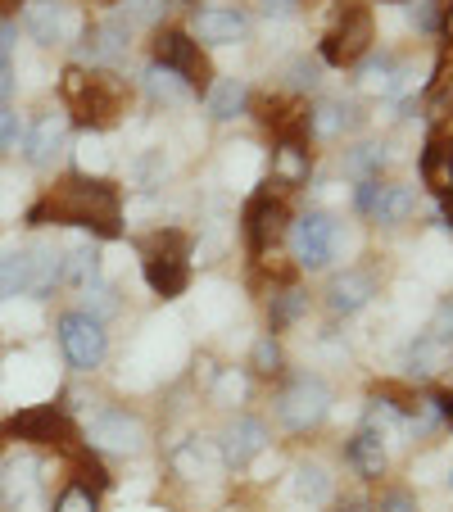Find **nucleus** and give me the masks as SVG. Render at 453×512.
I'll list each match as a JSON object with an SVG mask.
<instances>
[{"label":"nucleus","mask_w":453,"mask_h":512,"mask_svg":"<svg viewBox=\"0 0 453 512\" xmlns=\"http://www.w3.org/2000/svg\"><path fill=\"white\" fill-rule=\"evenodd\" d=\"M55 512H100V494L87 490L82 481H68L64 494L55 499Z\"/></svg>","instance_id":"40"},{"label":"nucleus","mask_w":453,"mask_h":512,"mask_svg":"<svg viewBox=\"0 0 453 512\" xmlns=\"http://www.w3.org/2000/svg\"><path fill=\"white\" fill-rule=\"evenodd\" d=\"M408 14H413V23L426 32V37L440 32V0H408Z\"/></svg>","instance_id":"43"},{"label":"nucleus","mask_w":453,"mask_h":512,"mask_svg":"<svg viewBox=\"0 0 453 512\" xmlns=\"http://www.w3.org/2000/svg\"><path fill=\"white\" fill-rule=\"evenodd\" d=\"M376 272L372 268H345L327 281V313L331 318H354L376 300Z\"/></svg>","instance_id":"20"},{"label":"nucleus","mask_w":453,"mask_h":512,"mask_svg":"<svg viewBox=\"0 0 453 512\" xmlns=\"http://www.w3.org/2000/svg\"><path fill=\"white\" fill-rule=\"evenodd\" d=\"M299 5H304V0H254V10H259L263 19H295Z\"/></svg>","instance_id":"46"},{"label":"nucleus","mask_w":453,"mask_h":512,"mask_svg":"<svg viewBox=\"0 0 453 512\" xmlns=\"http://www.w3.org/2000/svg\"><path fill=\"white\" fill-rule=\"evenodd\" d=\"M23 132H28L23 114L10 105V100H0V150H14V145H23Z\"/></svg>","instance_id":"41"},{"label":"nucleus","mask_w":453,"mask_h":512,"mask_svg":"<svg viewBox=\"0 0 453 512\" xmlns=\"http://www.w3.org/2000/svg\"><path fill=\"white\" fill-rule=\"evenodd\" d=\"M114 5L127 23H141V28H159L164 14L173 10V0H114Z\"/></svg>","instance_id":"39"},{"label":"nucleus","mask_w":453,"mask_h":512,"mask_svg":"<svg viewBox=\"0 0 453 512\" xmlns=\"http://www.w3.org/2000/svg\"><path fill=\"white\" fill-rule=\"evenodd\" d=\"M340 512H376V508H363V503H354V508H340Z\"/></svg>","instance_id":"52"},{"label":"nucleus","mask_w":453,"mask_h":512,"mask_svg":"<svg viewBox=\"0 0 453 512\" xmlns=\"http://www.w3.org/2000/svg\"><path fill=\"white\" fill-rule=\"evenodd\" d=\"M68 114L59 109V114H41L37 123H28V132H23V159H28L32 168H50L59 155H64V145H68Z\"/></svg>","instance_id":"22"},{"label":"nucleus","mask_w":453,"mask_h":512,"mask_svg":"<svg viewBox=\"0 0 453 512\" xmlns=\"http://www.w3.org/2000/svg\"><path fill=\"white\" fill-rule=\"evenodd\" d=\"M250 372H254V377H263V381H277L281 372H286V349H281V340L272 336V331H263V336L254 340Z\"/></svg>","instance_id":"36"},{"label":"nucleus","mask_w":453,"mask_h":512,"mask_svg":"<svg viewBox=\"0 0 453 512\" xmlns=\"http://www.w3.org/2000/svg\"><path fill=\"white\" fill-rule=\"evenodd\" d=\"M340 241H345V227L331 213L309 209V213H299V218H290L286 245L299 272H327L340 254Z\"/></svg>","instance_id":"5"},{"label":"nucleus","mask_w":453,"mask_h":512,"mask_svg":"<svg viewBox=\"0 0 453 512\" xmlns=\"http://www.w3.org/2000/svg\"><path fill=\"white\" fill-rule=\"evenodd\" d=\"M82 440H87L91 454H114V458H136L150 440L145 422L132 413V408H118V404H105V408H91L87 426H82Z\"/></svg>","instance_id":"7"},{"label":"nucleus","mask_w":453,"mask_h":512,"mask_svg":"<svg viewBox=\"0 0 453 512\" xmlns=\"http://www.w3.org/2000/svg\"><path fill=\"white\" fill-rule=\"evenodd\" d=\"M14 91V28H0V100Z\"/></svg>","instance_id":"42"},{"label":"nucleus","mask_w":453,"mask_h":512,"mask_svg":"<svg viewBox=\"0 0 453 512\" xmlns=\"http://www.w3.org/2000/svg\"><path fill=\"white\" fill-rule=\"evenodd\" d=\"M0 435H10V440H28V445H55V449H78V440H82L78 422L68 417L64 404L23 408V413H14L10 422L0 426Z\"/></svg>","instance_id":"11"},{"label":"nucleus","mask_w":453,"mask_h":512,"mask_svg":"<svg viewBox=\"0 0 453 512\" xmlns=\"http://www.w3.org/2000/svg\"><path fill=\"white\" fill-rule=\"evenodd\" d=\"M376 512H417V499L408 490H390V494H381Z\"/></svg>","instance_id":"47"},{"label":"nucleus","mask_w":453,"mask_h":512,"mask_svg":"<svg viewBox=\"0 0 453 512\" xmlns=\"http://www.w3.org/2000/svg\"><path fill=\"white\" fill-rule=\"evenodd\" d=\"M404 368H408V377L431 381V377H440V372H449V368H453V349H449V345H440V340H435L431 331H426V336H417L413 345H408Z\"/></svg>","instance_id":"27"},{"label":"nucleus","mask_w":453,"mask_h":512,"mask_svg":"<svg viewBox=\"0 0 453 512\" xmlns=\"http://www.w3.org/2000/svg\"><path fill=\"white\" fill-rule=\"evenodd\" d=\"M245 395H250V377L241 368H218L209 377V399L218 408H241Z\"/></svg>","instance_id":"35"},{"label":"nucleus","mask_w":453,"mask_h":512,"mask_svg":"<svg viewBox=\"0 0 453 512\" xmlns=\"http://www.w3.org/2000/svg\"><path fill=\"white\" fill-rule=\"evenodd\" d=\"M345 463L354 467L363 481H376V476H386V467H390V449H386V440H381L376 431L358 426V435L345 445Z\"/></svg>","instance_id":"25"},{"label":"nucleus","mask_w":453,"mask_h":512,"mask_svg":"<svg viewBox=\"0 0 453 512\" xmlns=\"http://www.w3.org/2000/svg\"><path fill=\"white\" fill-rule=\"evenodd\" d=\"M290 490H295L299 503L322 508V503H331V490H336V481H331V472L322 463H299L295 472H290Z\"/></svg>","instance_id":"32"},{"label":"nucleus","mask_w":453,"mask_h":512,"mask_svg":"<svg viewBox=\"0 0 453 512\" xmlns=\"http://www.w3.org/2000/svg\"><path fill=\"white\" fill-rule=\"evenodd\" d=\"M0 28H5V19H0Z\"/></svg>","instance_id":"56"},{"label":"nucleus","mask_w":453,"mask_h":512,"mask_svg":"<svg viewBox=\"0 0 453 512\" xmlns=\"http://www.w3.org/2000/svg\"><path fill=\"white\" fill-rule=\"evenodd\" d=\"M173 5H191V0H173Z\"/></svg>","instance_id":"54"},{"label":"nucleus","mask_w":453,"mask_h":512,"mask_svg":"<svg viewBox=\"0 0 453 512\" xmlns=\"http://www.w3.org/2000/svg\"><path fill=\"white\" fill-rule=\"evenodd\" d=\"M444 422L453 426V395H444Z\"/></svg>","instance_id":"51"},{"label":"nucleus","mask_w":453,"mask_h":512,"mask_svg":"<svg viewBox=\"0 0 453 512\" xmlns=\"http://www.w3.org/2000/svg\"><path fill=\"white\" fill-rule=\"evenodd\" d=\"M449 490H453V472H449Z\"/></svg>","instance_id":"55"},{"label":"nucleus","mask_w":453,"mask_h":512,"mask_svg":"<svg viewBox=\"0 0 453 512\" xmlns=\"http://www.w3.org/2000/svg\"><path fill=\"white\" fill-rule=\"evenodd\" d=\"M313 177V150L304 136H277L272 145V164H268V191L295 195L304 191Z\"/></svg>","instance_id":"17"},{"label":"nucleus","mask_w":453,"mask_h":512,"mask_svg":"<svg viewBox=\"0 0 453 512\" xmlns=\"http://www.w3.org/2000/svg\"><path fill=\"white\" fill-rule=\"evenodd\" d=\"M268 440H272V431H268V422L263 417H254V413H236L232 422L222 426V435L213 440L218 445V454H222V467H250L254 458L268 449Z\"/></svg>","instance_id":"15"},{"label":"nucleus","mask_w":453,"mask_h":512,"mask_svg":"<svg viewBox=\"0 0 453 512\" xmlns=\"http://www.w3.org/2000/svg\"><path fill=\"white\" fill-rule=\"evenodd\" d=\"M413 73H408V64L399 55H376V50H367L363 59H358V91L363 96H381V100H399L404 96L408 105V87H413Z\"/></svg>","instance_id":"18"},{"label":"nucleus","mask_w":453,"mask_h":512,"mask_svg":"<svg viewBox=\"0 0 453 512\" xmlns=\"http://www.w3.org/2000/svg\"><path fill=\"white\" fill-rule=\"evenodd\" d=\"M322 87V59L318 55H295L286 64V91L304 96V91H318Z\"/></svg>","instance_id":"37"},{"label":"nucleus","mask_w":453,"mask_h":512,"mask_svg":"<svg viewBox=\"0 0 453 512\" xmlns=\"http://www.w3.org/2000/svg\"><path fill=\"white\" fill-rule=\"evenodd\" d=\"M386 164H390V145H381V141H363V145H349L345 150V177L349 182H376V177L386 173Z\"/></svg>","instance_id":"31"},{"label":"nucleus","mask_w":453,"mask_h":512,"mask_svg":"<svg viewBox=\"0 0 453 512\" xmlns=\"http://www.w3.org/2000/svg\"><path fill=\"white\" fill-rule=\"evenodd\" d=\"M59 268H64V250H55V245H46V241H37V245H32L28 295H37V300H46V295H55V290H59Z\"/></svg>","instance_id":"30"},{"label":"nucleus","mask_w":453,"mask_h":512,"mask_svg":"<svg viewBox=\"0 0 453 512\" xmlns=\"http://www.w3.org/2000/svg\"><path fill=\"white\" fill-rule=\"evenodd\" d=\"M435 37H444L453 46V0H440V32Z\"/></svg>","instance_id":"48"},{"label":"nucleus","mask_w":453,"mask_h":512,"mask_svg":"<svg viewBox=\"0 0 453 512\" xmlns=\"http://www.w3.org/2000/svg\"><path fill=\"white\" fill-rule=\"evenodd\" d=\"M254 91L250 82L241 78H213L209 87H204V114L213 118V123H232V118H241L245 109H250Z\"/></svg>","instance_id":"24"},{"label":"nucleus","mask_w":453,"mask_h":512,"mask_svg":"<svg viewBox=\"0 0 453 512\" xmlns=\"http://www.w3.org/2000/svg\"><path fill=\"white\" fill-rule=\"evenodd\" d=\"M168 173V164H164V155H145V159H136V168H132V177H136V186H155L159 177Z\"/></svg>","instance_id":"44"},{"label":"nucleus","mask_w":453,"mask_h":512,"mask_svg":"<svg viewBox=\"0 0 453 512\" xmlns=\"http://www.w3.org/2000/svg\"><path fill=\"white\" fill-rule=\"evenodd\" d=\"M150 64L173 68V73L195 91V96H204V87L213 82L209 55H204V46L186 28H159L155 41H150Z\"/></svg>","instance_id":"8"},{"label":"nucleus","mask_w":453,"mask_h":512,"mask_svg":"<svg viewBox=\"0 0 453 512\" xmlns=\"http://www.w3.org/2000/svg\"><path fill=\"white\" fill-rule=\"evenodd\" d=\"M327 5H331V14H327V32H322L318 59L331 68H354L376 41L372 10L358 5V0H327Z\"/></svg>","instance_id":"4"},{"label":"nucleus","mask_w":453,"mask_h":512,"mask_svg":"<svg viewBox=\"0 0 453 512\" xmlns=\"http://www.w3.org/2000/svg\"><path fill=\"white\" fill-rule=\"evenodd\" d=\"M82 295V313H91L96 322H109L118 313V290L109 286V281H91L87 290H78Z\"/></svg>","instance_id":"38"},{"label":"nucleus","mask_w":453,"mask_h":512,"mask_svg":"<svg viewBox=\"0 0 453 512\" xmlns=\"http://www.w3.org/2000/svg\"><path fill=\"white\" fill-rule=\"evenodd\" d=\"M191 32L200 46H241L250 37V14L236 10V5H209V10L191 14Z\"/></svg>","instance_id":"19"},{"label":"nucleus","mask_w":453,"mask_h":512,"mask_svg":"<svg viewBox=\"0 0 453 512\" xmlns=\"http://www.w3.org/2000/svg\"><path fill=\"white\" fill-rule=\"evenodd\" d=\"M28 223L32 227H78L87 236L114 241V236H123V200H118V186L109 177L68 173L55 186H46V195L28 209Z\"/></svg>","instance_id":"1"},{"label":"nucleus","mask_w":453,"mask_h":512,"mask_svg":"<svg viewBox=\"0 0 453 512\" xmlns=\"http://www.w3.org/2000/svg\"><path fill=\"white\" fill-rule=\"evenodd\" d=\"M28 268H32V245H10L0 254V300L5 295H28Z\"/></svg>","instance_id":"34"},{"label":"nucleus","mask_w":453,"mask_h":512,"mask_svg":"<svg viewBox=\"0 0 453 512\" xmlns=\"http://www.w3.org/2000/svg\"><path fill=\"white\" fill-rule=\"evenodd\" d=\"M55 336H59V349H64V358H68V368L73 372H96L109 354L105 322H96L82 309H68L64 318L55 322Z\"/></svg>","instance_id":"12"},{"label":"nucleus","mask_w":453,"mask_h":512,"mask_svg":"<svg viewBox=\"0 0 453 512\" xmlns=\"http://www.w3.org/2000/svg\"><path fill=\"white\" fill-rule=\"evenodd\" d=\"M222 512H245V508H241V503H232V508H222Z\"/></svg>","instance_id":"53"},{"label":"nucleus","mask_w":453,"mask_h":512,"mask_svg":"<svg viewBox=\"0 0 453 512\" xmlns=\"http://www.w3.org/2000/svg\"><path fill=\"white\" fill-rule=\"evenodd\" d=\"M141 272L145 286L155 290L159 300H177L191 286V236L177 232V227L150 232L141 241Z\"/></svg>","instance_id":"3"},{"label":"nucleus","mask_w":453,"mask_h":512,"mask_svg":"<svg viewBox=\"0 0 453 512\" xmlns=\"http://www.w3.org/2000/svg\"><path fill=\"white\" fill-rule=\"evenodd\" d=\"M431 336L440 340V345H449L453 349V295L449 300L440 304V309H435V322H431Z\"/></svg>","instance_id":"45"},{"label":"nucleus","mask_w":453,"mask_h":512,"mask_svg":"<svg viewBox=\"0 0 453 512\" xmlns=\"http://www.w3.org/2000/svg\"><path fill=\"white\" fill-rule=\"evenodd\" d=\"M59 96H64L68 123H82L87 132H105L123 118L127 109V87L118 73H87V68L68 64L59 78Z\"/></svg>","instance_id":"2"},{"label":"nucleus","mask_w":453,"mask_h":512,"mask_svg":"<svg viewBox=\"0 0 453 512\" xmlns=\"http://www.w3.org/2000/svg\"><path fill=\"white\" fill-rule=\"evenodd\" d=\"M417 204H422V195H417L413 186H404V182H386V177H376V182H358L354 186V209L363 213L367 223L386 227V232L413 223Z\"/></svg>","instance_id":"9"},{"label":"nucleus","mask_w":453,"mask_h":512,"mask_svg":"<svg viewBox=\"0 0 453 512\" xmlns=\"http://www.w3.org/2000/svg\"><path fill=\"white\" fill-rule=\"evenodd\" d=\"M213 467H222V454H218L213 440H182V445L173 449V472L186 476V481L213 472Z\"/></svg>","instance_id":"33"},{"label":"nucleus","mask_w":453,"mask_h":512,"mask_svg":"<svg viewBox=\"0 0 453 512\" xmlns=\"http://www.w3.org/2000/svg\"><path fill=\"white\" fill-rule=\"evenodd\" d=\"M363 109L354 100H336V96H318L304 109V141H340V136L363 132Z\"/></svg>","instance_id":"16"},{"label":"nucleus","mask_w":453,"mask_h":512,"mask_svg":"<svg viewBox=\"0 0 453 512\" xmlns=\"http://www.w3.org/2000/svg\"><path fill=\"white\" fill-rule=\"evenodd\" d=\"M241 232H245V245H250V259H263V254H272L281 241H286L290 232V204L286 195L277 191H254L250 204H245L241 213Z\"/></svg>","instance_id":"10"},{"label":"nucleus","mask_w":453,"mask_h":512,"mask_svg":"<svg viewBox=\"0 0 453 512\" xmlns=\"http://www.w3.org/2000/svg\"><path fill=\"white\" fill-rule=\"evenodd\" d=\"M127 50H132V23H127L123 14H109V19L91 23V28L82 32L73 59H78V68H87V73H118Z\"/></svg>","instance_id":"13"},{"label":"nucleus","mask_w":453,"mask_h":512,"mask_svg":"<svg viewBox=\"0 0 453 512\" xmlns=\"http://www.w3.org/2000/svg\"><path fill=\"white\" fill-rule=\"evenodd\" d=\"M272 300H268V331L277 336V331L295 327L299 318H309V295L295 286V281H281V286L268 290Z\"/></svg>","instance_id":"28"},{"label":"nucleus","mask_w":453,"mask_h":512,"mask_svg":"<svg viewBox=\"0 0 453 512\" xmlns=\"http://www.w3.org/2000/svg\"><path fill=\"white\" fill-rule=\"evenodd\" d=\"M141 91H145V100H150V105H159V109H182V105H191V100H195V91L177 78L173 68H164V64L145 68V73H141Z\"/></svg>","instance_id":"26"},{"label":"nucleus","mask_w":453,"mask_h":512,"mask_svg":"<svg viewBox=\"0 0 453 512\" xmlns=\"http://www.w3.org/2000/svg\"><path fill=\"white\" fill-rule=\"evenodd\" d=\"M417 173H422V182H426L431 195L453 191V132L426 136V150H422V159H417Z\"/></svg>","instance_id":"23"},{"label":"nucleus","mask_w":453,"mask_h":512,"mask_svg":"<svg viewBox=\"0 0 453 512\" xmlns=\"http://www.w3.org/2000/svg\"><path fill=\"white\" fill-rule=\"evenodd\" d=\"M19 23H23V32L46 50L68 46V41L78 37V19L68 10V0H23Z\"/></svg>","instance_id":"14"},{"label":"nucleus","mask_w":453,"mask_h":512,"mask_svg":"<svg viewBox=\"0 0 453 512\" xmlns=\"http://www.w3.org/2000/svg\"><path fill=\"white\" fill-rule=\"evenodd\" d=\"M91 281H100V250L96 241H78L64 250V268H59V286L87 290Z\"/></svg>","instance_id":"29"},{"label":"nucleus","mask_w":453,"mask_h":512,"mask_svg":"<svg viewBox=\"0 0 453 512\" xmlns=\"http://www.w3.org/2000/svg\"><path fill=\"white\" fill-rule=\"evenodd\" d=\"M19 10H23V0H0V19H19Z\"/></svg>","instance_id":"50"},{"label":"nucleus","mask_w":453,"mask_h":512,"mask_svg":"<svg viewBox=\"0 0 453 512\" xmlns=\"http://www.w3.org/2000/svg\"><path fill=\"white\" fill-rule=\"evenodd\" d=\"M435 204H440V218H444V227H449V232H453V191L435 195Z\"/></svg>","instance_id":"49"},{"label":"nucleus","mask_w":453,"mask_h":512,"mask_svg":"<svg viewBox=\"0 0 453 512\" xmlns=\"http://www.w3.org/2000/svg\"><path fill=\"white\" fill-rule=\"evenodd\" d=\"M277 422L281 431L290 435H309L318 431L322 422H327L331 413V386L318 377V372H295V377L286 381V386L277 390Z\"/></svg>","instance_id":"6"},{"label":"nucleus","mask_w":453,"mask_h":512,"mask_svg":"<svg viewBox=\"0 0 453 512\" xmlns=\"http://www.w3.org/2000/svg\"><path fill=\"white\" fill-rule=\"evenodd\" d=\"M37 490H41V463L32 454H10L0 463V503L14 512H32L37 508Z\"/></svg>","instance_id":"21"}]
</instances>
